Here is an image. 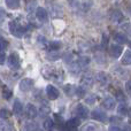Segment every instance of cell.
Returning <instances> with one entry per match:
<instances>
[{
    "label": "cell",
    "instance_id": "obj_12",
    "mask_svg": "<svg viewBox=\"0 0 131 131\" xmlns=\"http://www.w3.org/2000/svg\"><path fill=\"white\" fill-rule=\"evenodd\" d=\"M23 112V105L21 101L18 100H15L14 101V105H13V113L15 114L16 116H20Z\"/></svg>",
    "mask_w": 131,
    "mask_h": 131
},
{
    "label": "cell",
    "instance_id": "obj_27",
    "mask_svg": "<svg viewBox=\"0 0 131 131\" xmlns=\"http://www.w3.org/2000/svg\"><path fill=\"white\" fill-rule=\"evenodd\" d=\"M38 128H37V124L35 123H27L24 125V131H36Z\"/></svg>",
    "mask_w": 131,
    "mask_h": 131
},
{
    "label": "cell",
    "instance_id": "obj_33",
    "mask_svg": "<svg viewBox=\"0 0 131 131\" xmlns=\"http://www.w3.org/2000/svg\"><path fill=\"white\" fill-rule=\"evenodd\" d=\"M85 101H86V104H89V105H93L95 101V97L94 95H90V97H88L85 99Z\"/></svg>",
    "mask_w": 131,
    "mask_h": 131
},
{
    "label": "cell",
    "instance_id": "obj_5",
    "mask_svg": "<svg viewBox=\"0 0 131 131\" xmlns=\"http://www.w3.org/2000/svg\"><path fill=\"white\" fill-rule=\"evenodd\" d=\"M34 86V81L31 78H23L20 82V90L22 92H27V91L31 90Z\"/></svg>",
    "mask_w": 131,
    "mask_h": 131
},
{
    "label": "cell",
    "instance_id": "obj_23",
    "mask_svg": "<svg viewBox=\"0 0 131 131\" xmlns=\"http://www.w3.org/2000/svg\"><path fill=\"white\" fill-rule=\"evenodd\" d=\"M76 89H77V88H75V86L70 85V84H68V85L64 86V91H66V93H67L68 95L76 94Z\"/></svg>",
    "mask_w": 131,
    "mask_h": 131
},
{
    "label": "cell",
    "instance_id": "obj_11",
    "mask_svg": "<svg viewBox=\"0 0 131 131\" xmlns=\"http://www.w3.org/2000/svg\"><path fill=\"white\" fill-rule=\"evenodd\" d=\"M81 83L84 88H91V86L93 85V77L89 74H85L83 77H82Z\"/></svg>",
    "mask_w": 131,
    "mask_h": 131
},
{
    "label": "cell",
    "instance_id": "obj_16",
    "mask_svg": "<svg viewBox=\"0 0 131 131\" xmlns=\"http://www.w3.org/2000/svg\"><path fill=\"white\" fill-rule=\"evenodd\" d=\"M122 64L124 66H130L131 64V51H127V52H124V54H123L122 57Z\"/></svg>",
    "mask_w": 131,
    "mask_h": 131
},
{
    "label": "cell",
    "instance_id": "obj_37",
    "mask_svg": "<svg viewBox=\"0 0 131 131\" xmlns=\"http://www.w3.org/2000/svg\"><path fill=\"white\" fill-rule=\"evenodd\" d=\"M125 90H127V92L131 95V79L125 83Z\"/></svg>",
    "mask_w": 131,
    "mask_h": 131
},
{
    "label": "cell",
    "instance_id": "obj_14",
    "mask_svg": "<svg viewBox=\"0 0 131 131\" xmlns=\"http://www.w3.org/2000/svg\"><path fill=\"white\" fill-rule=\"evenodd\" d=\"M114 40H115L117 44H121V45H122V44L127 43L128 38L124 34H122V32H117V34H115V36H114Z\"/></svg>",
    "mask_w": 131,
    "mask_h": 131
},
{
    "label": "cell",
    "instance_id": "obj_36",
    "mask_svg": "<svg viewBox=\"0 0 131 131\" xmlns=\"http://www.w3.org/2000/svg\"><path fill=\"white\" fill-rule=\"evenodd\" d=\"M108 131H125V130H123V129H121V128H118L117 125H115V124H113L112 127H109V129Z\"/></svg>",
    "mask_w": 131,
    "mask_h": 131
},
{
    "label": "cell",
    "instance_id": "obj_13",
    "mask_svg": "<svg viewBox=\"0 0 131 131\" xmlns=\"http://www.w3.org/2000/svg\"><path fill=\"white\" fill-rule=\"evenodd\" d=\"M104 107H106L107 109H114V107L116 106V102L114 100V98L112 97H106L104 99V102H102Z\"/></svg>",
    "mask_w": 131,
    "mask_h": 131
},
{
    "label": "cell",
    "instance_id": "obj_20",
    "mask_svg": "<svg viewBox=\"0 0 131 131\" xmlns=\"http://www.w3.org/2000/svg\"><path fill=\"white\" fill-rule=\"evenodd\" d=\"M69 69H70V72H71L72 75H77L79 71H81L82 67L78 64V62H72V63L70 64Z\"/></svg>",
    "mask_w": 131,
    "mask_h": 131
},
{
    "label": "cell",
    "instance_id": "obj_24",
    "mask_svg": "<svg viewBox=\"0 0 131 131\" xmlns=\"http://www.w3.org/2000/svg\"><path fill=\"white\" fill-rule=\"evenodd\" d=\"M77 62H78V64L81 66L82 68H84V67H86V66L89 64V62H90V59H89L88 57H82V58H79Z\"/></svg>",
    "mask_w": 131,
    "mask_h": 131
},
{
    "label": "cell",
    "instance_id": "obj_9",
    "mask_svg": "<svg viewBox=\"0 0 131 131\" xmlns=\"http://www.w3.org/2000/svg\"><path fill=\"white\" fill-rule=\"evenodd\" d=\"M111 20L113 21L114 23H121L123 20H124V15L121 10H113L111 13Z\"/></svg>",
    "mask_w": 131,
    "mask_h": 131
},
{
    "label": "cell",
    "instance_id": "obj_15",
    "mask_svg": "<svg viewBox=\"0 0 131 131\" xmlns=\"http://www.w3.org/2000/svg\"><path fill=\"white\" fill-rule=\"evenodd\" d=\"M5 2L9 9H17L20 7V0H5Z\"/></svg>",
    "mask_w": 131,
    "mask_h": 131
},
{
    "label": "cell",
    "instance_id": "obj_43",
    "mask_svg": "<svg viewBox=\"0 0 131 131\" xmlns=\"http://www.w3.org/2000/svg\"><path fill=\"white\" fill-rule=\"evenodd\" d=\"M36 131H41V130H39V129H37V130H36Z\"/></svg>",
    "mask_w": 131,
    "mask_h": 131
},
{
    "label": "cell",
    "instance_id": "obj_3",
    "mask_svg": "<svg viewBox=\"0 0 131 131\" xmlns=\"http://www.w3.org/2000/svg\"><path fill=\"white\" fill-rule=\"evenodd\" d=\"M46 95H47L51 100H55V99H58V98H59L60 92H59V90H58L54 85L48 84V85L46 86Z\"/></svg>",
    "mask_w": 131,
    "mask_h": 131
},
{
    "label": "cell",
    "instance_id": "obj_7",
    "mask_svg": "<svg viewBox=\"0 0 131 131\" xmlns=\"http://www.w3.org/2000/svg\"><path fill=\"white\" fill-rule=\"evenodd\" d=\"M36 17L38 18L40 22H47L48 20V14H47V10L43 7H38L36 9Z\"/></svg>",
    "mask_w": 131,
    "mask_h": 131
},
{
    "label": "cell",
    "instance_id": "obj_32",
    "mask_svg": "<svg viewBox=\"0 0 131 131\" xmlns=\"http://www.w3.org/2000/svg\"><path fill=\"white\" fill-rule=\"evenodd\" d=\"M9 115H10V113H9L7 109H5V108L1 109V118H2V120H4V118L9 117Z\"/></svg>",
    "mask_w": 131,
    "mask_h": 131
},
{
    "label": "cell",
    "instance_id": "obj_42",
    "mask_svg": "<svg viewBox=\"0 0 131 131\" xmlns=\"http://www.w3.org/2000/svg\"><path fill=\"white\" fill-rule=\"evenodd\" d=\"M129 46H130V48H131V40L129 41Z\"/></svg>",
    "mask_w": 131,
    "mask_h": 131
},
{
    "label": "cell",
    "instance_id": "obj_6",
    "mask_svg": "<svg viewBox=\"0 0 131 131\" xmlns=\"http://www.w3.org/2000/svg\"><path fill=\"white\" fill-rule=\"evenodd\" d=\"M91 116H92V118H94V120H97V121H100V122H105V121L107 120V114L105 113L104 111H101V109H94V111L91 113Z\"/></svg>",
    "mask_w": 131,
    "mask_h": 131
},
{
    "label": "cell",
    "instance_id": "obj_28",
    "mask_svg": "<svg viewBox=\"0 0 131 131\" xmlns=\"http://www.w3.org/2000/svg\"><path fill=\"white\" fill-rule=\"evenodd\" d=\"M76 95L79 98H83L85 95V88L84 86H78L76 89Z\"/></svg>",
    "mask_w": 131,
    "mask_h": 131
},
{
    "label": "cell",
    "instance_id": "obj_2",
    "mask_svg": "<svg viewBox=\"0 0 131 131\" xmlns=\"http://www.w3.org/2000/svg\"><path fill=\"white\" fill-rule=\"evenodd\" d=\"M8 64L12 69H18L20 68V64H21V61H20V57H18L17 53L13 52L9 54L8 57Z\"/></svg>",
    "mask_w": 131,
    "mask_h": 131
},
{
    "label": "cell",
    "instance_id": "obj_30",
    "mask_svg": "<svg viewBox=\"0 0 131 131\" xmlns=\"http://www.w3.org/2000/svg\"><path fill=\"white\" fill-rule=\"evenodd\" d=\"M116 98H117L121 102H124V100H125V95L123 94V92L122 91H120V90L116 92Z\"/></svg>",
    "mask_w": 131,
    "mask_h": 131
},
{
    "label": "cell",
    "instance_id": "obj_21",
    "mask_svg": "<svg viewBox=\"0 0 131 131\" xmlns=\"http://www.w3.org/2000/svg\"><path fill=\"white\" fill-rule=\"evenodd\" d=\"M67 127L69 128H77L79 125V117H72L67 122Z\"/></svg>",
    "mask_w": 131,
    "mask_h": 131
},
{
    "label": "cell",
    "instance_id": "obj_1",
    "mask_svg": "<svg viewBox=\"0 0 131 131\" xmlns=\"http://www.w3.org/2000/svg\"><path fill=\"white\" fill-rule=\"evenodd\" d=\"M9 30H10V34L13 35V36L17 37V38H21V37L25 34L27 28L21 25L20 23L15 22V21H13V22L9 23Z\"/></svg>",
    "mask_w": 131,
    "mask_h": 131
},
{
    "label": "cell",
    "instance_id": "obj_18",
    "mask_svg": "<svg viewBox=\"0 0 131 131\" xmlns=\"http://www.w3.org/2000/svg\"><path fill=\"white\" fill-rule=\"evenodd\" d=\"M60 57H61V54L58 51H54V50L48 52V54H47V59L51 60V61H57L58 59H60Z\"/></svg>",
    "mask_w": 131,
    "mask_h": 131
},
{
    "label": "cell",
    "instance_id": "obj_39",
    "mask_svg": "<svg viewBox=\"0 0 131 131\" xmlns=\"http://www.w3.org/2000/svg\"><path fill=\"white\" fill-rule=\"evenodd\" d=\"M108 44V37L107 35H102V46H107Z\"/></svg>",
    "mask_w": 131,
    "mask_h": 131
},
{
    "label": "cell",
    "instance_id": "obj_19",
    "mask_svg": "<svg viewBox=\"0 0 131 131\" xmlns=\"http://www.w3.org/2000/svg\"><path fill=\"white\" fill-rule=\"evenodd\" d=\"M54 125H55V123L53 122L51 118H46V120L44 121V129L46 131H52L54 129Z\"/></svg>",
    "mask_w": 131,
    "mask_h": 131
},
{
    "label": "cell",
    "instance_id": "obj_40",
    "mask_svg": "<svg viewBox=\"0 0 131 131\" xmlns=\"http://www.w3.org/2000/svg\"><path fill=\"white\" fill-rule=\"evenodd\" d=\"M5 61H6V57H5V51H1V58H0V62H1V64H4Z\"/></svg>",
    "mask_w": 131,
    "mask_h": 131
},
{
    "label": "cell",
    "instance_id": "obj_38",
    "mask_svg": "<svg viewBox=\"0 0 131 131\" xmlns=\"http://www.w3.org/2000/svg\"><path fill=\"white\" fill-rule=\"evenodd\" d=\"M7 45H8V43L6 41V39H5V38H1V51H5V50H6Z\"/></svg>",
    "mask_w": 131,
    "mask_h": 131
},
{
    "label": "cell",
    "instance_id": "obj_25",
    "mask_svg": "<svg viewBox=\"0 0 131 131\" xmlns=\"http://www.w3.org/2000/svg\"><path fill=\"white\" fill-rule=\"evenodd\" d=\"M13 95V93H12V91L9 90L8 88H6V86H4V89H2V97L5 98V99L8 100L9 98Z\"/></svg>",
    "mask_w": 131,
    "mask_h": 131
},
{
    "label": "cell",
    "instance_id": "obj_26",
    "mask_svg": "<svg viewBox=\"0 0 131 131\" xmlns=\"http://www.w3.org/2000/svg\"><path fill=\"white\" fill-rule=\"evenodd\" d=\"M60 47H61V43H60V41L54 40V41H51V43H50V48H51V51H52V50L58 51Z\"/></svg>",
    "mask_w": 131,
    "mask_h": 131
},
{
    "label": "cell",
    "instance_id": "obj_35",
    "mask_svg": "<svg viewBox=\"0 0 131 131\" xmlns=\"http://www.w3.org/2000/svg\"><path fill=\"white\" fill-rule=\"evenodd\" d=\"M38 43L40 44V45H46V44H47V40H46L45 37H43V36H38Z\"/></svg>",
    "mask_w": 131,
    "mask_h": 131
},
{
    "label": "cell",
    "instance_id": "obj_4",
    "mask_svg": "<svg viewBox=\"0 0 131 131\" xmlns=\"http://www.w3.org/2000/svg\"><path fill=\"white\" fill-rule=\"evenodd\" d=\"M122 52H123V47L121 44H113V45L109 47V54L113 58H115V59L120 58Z\"/></svg>",
    "mask_w": 131,
    "mask_h": 131
},
{
    "label": "cell",
    "instance_id": "obj_41",
    "mask_svg": "<svg viewBox=\"0 0 131 131\" xmlns=\"http://www.w3.org/2000/svg\"><path fill=\"white\" fill-rule=\"evenodd\" d=\"M93 130H95V127L93 124H89L86 127V131H93Z\"/></svg>",
    "mask_w": 131,
    "mask_h": 131
},
{
    "label": "cell",
    "instance_id": "obj_34",
    "mask_svg": "<svg viewBox=\"0 0 131 131\" xmlns=\"http://www.w3.org/2000/svg\"><path fill=\"white\" fill-rule=\"evenodd\" d=\"M1 131H10L9 124H6V123L4 122V120L1 121Z\"/></svg>",
    "mask_w": 131,
    "mask_h": 131
},
{
    "label": "cell",
    "instance_id": "obj_17",
    "mask_svg": "<svg viewBox=\"0 0 131 131\" xmlns=\"http://www.w3.org/2000/svg\"><path fill=\"white\" fill-rule=\"evenodd\" d=\"M97 81L99 82L100 84H107L108 83V81H109V77L107 76L105 72H99V74L97 75Z\"/></svg>",
    "mask_w": 131,
    "mask_h": 131
},
{
    "label": "cell",
    "instance_id": "obj_31",
    "mask_svg": "<svg viewBox=\"0 0 131 131\" xmlns=\"http://www.w3.org/2000/svg\"><path fill=\"white\" fill-rule=\"evenodd\" d=\"M111 122L113 124H118V123L122 122V118H120L118 116H113V117H111Z\"/></svg>",
    "mask_w": 131,
    "mask_h": 131
},
{
    "label": "cell",
    "instance_id": "obj_22",
    "mask_svg": "<svg viewBox=\"0 0 131 131\" xmlns=\"http://www.w3.org/2000/svg\"><path fill=\"white\" fill-rule=\"evenodd\" d=\"M128 112H129V111H128V107H127V105H125L124 102H122V104L118 105V107H117V113L120 114V115H125Z\"/></svg>",
    "mask_w": 131,
    "mask_h": 131
},
{
    "label": "cell",
    "instance_id": "obj_29",
    "mask_svg": "<svg viewBox=\"0 0 131 131\" xmlns=\"http://www.w3.org/2000/svg\"><path fill=\"white\" fill-rule=\"evenodd\" d=\"M39 114H40V116H47L48 114H50V107L48 106H43L40 107V112H39Z\"/></svg>",
    "mask_w": 131,
    "mask_h": 131
},
{
    "label": "cell",
    "instance_id": "obj_10",
    "mask_svg": "<svg viewBox=\"0 0 131 131\" xmlns=\"http://www.w3.org/2000/svg\"><path fill=\"white\" fill-rule=\"evenodd\" d=\"M76 115L78 116L79 118H86L89 116V111L88 108H86L85 106H83V105H78V106L76 107Z\"/></svg>",
    "mask_w": 131,
    "mask_h": 131
},
{
    "label": "cell",
    "instance_id": "obj_8",
    "mask_svg": "<svg viewBox=\"0 0 131 131\" xmlns=\"http://www.w3.org/2000/svg\"><path fill=\"white\" fill-rule=\"evenodd\" d=\"M25 115H27L30 120H34V118H36L37 115H38V111H37V108L32 104H28L27 109H25Z\"/></svg>",
    "mask_w": 131,
    "mask_h": 131
}]
</instances>
